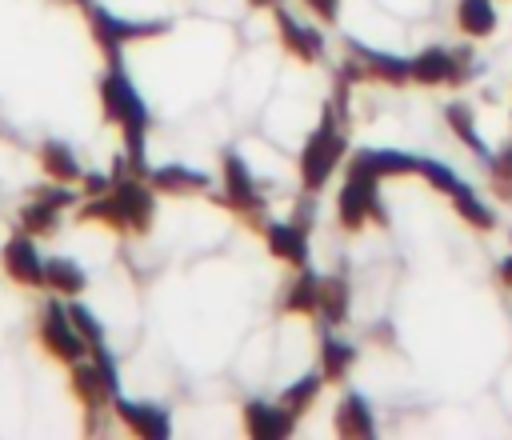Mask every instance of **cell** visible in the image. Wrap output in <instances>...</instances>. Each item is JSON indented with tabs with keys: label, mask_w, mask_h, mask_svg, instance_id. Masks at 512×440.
Masks as SVG:
<instances>
[{
	"label": "cell",
	"mask_w": 512,
	"mask_h": 440,
	"mask_svg": "<svg viewBox=\"0 0 512 440\" xmlns=\"http://www.w3.org/2000/svg\"><path fill=\"white\" fill-rule=\"evenodd\" d=\"M100 104H104V116L120 124L128 160H132V168L140 172V168H144V136H148V108H144L140 92L132 88V80H128L124 72L112 68V72L100 80Z\"/></svg>",
	"instance_id": "obj_1"
},
{
	"label": "cell",
	"mask_w": 512,
	"mask_h": 440,
	"mask_svg": "<svg viewBox=\"0 0 512 440\" xmlns=\"http://www.w3.org/2000/svg\"><path fill=\"white\" fill-rule=\"evenodd\" d=\"M336 212H340V224L352 228V232L364 228L368 220L384 224L388 216H384V204H380V176L352 160L348 164V180H344V188L336 196Z\"/></svg>",
	"instance_id": "obj_2"
},
{
	"label": "cell",
	"mask_w": 512,
	"mask_h": 440,
	"mask_svg": "<svg viewBox=\"0 0 512 440\" xmlns=\"http://www.w3.org/2000/svg\"><path fill=\"white\" fill-rule=\"evenodd\" d=\"M340 156H344V136H340L336 112H332V104H328L320 128L308 136V144H304V152H300V180H304V188H308V192H320V188L328 184V176L336 172Z\"/></svg>",
	"instance_id": "obj_3"
},
{
	"label": "cell",
	"mask_w": 512,
	"mask_h": 440,
	"mask_svg": "<svg viewBox=\"0 0 512 440\" xmlns=\"http://www.w3.org/2000/svg\"><path fill=\"white\" fill-rule=\"evenodd\" d=\"M88 20H92V36L100 40V48H104L108 56H116L128 40H144V36H160V32H168V24H164V20L136 24V20H120V16H112V12H108V8H100V4H92V8H88Z\"/></svg>",
	"instance_id": "obj_4"
},
{
	"label": "cell",
	"mask_w": 512,
	"mask_h": 440,
	"mask_svg": "<svg viewBox=\"0 0 512 440\" xmlns=\"http://www.w3.org/2000/svg\"><path fill=\"white\" fill-rule=\"evenodd\" d=\"M348 52L352 60L344 64V76H356V80H384V84H404L412 80V60L404 56H392V52H376V48H364L356 40H348Z\"/></svg>",
	"instance_id": "obj_5"
},
{
	"label": "cell",
	"mask_w": 512,
	"mask_h": 440,
	"mask_svg": "<svg viewBox=\"0 0 512 440\" xmlns=\"http://www.w3.org/2000/svg\"><path fill=\"white\" fill-rule=\"evenodd\" d=\"M40 340H44V348H48L52 356H60L64 364H76V360H84V352H88V340L76 332L68 308L56 304V300H52V304L44 308V316H40Z\"/></svg>",
	"instance_id": "obj_6"
},
{
	"label": "cell",
	"mask_w": 512,
	"mask_h": 440,
	"mask_svg": "<svg viewBox=\"0 0 512 440\" xmlns=\"http://www.w3.org/2000/svg\"><path fill=\"white\" fill-rule=\"evenodd\" d=\"M108 196L116 200V208H120V216H124L128 228H136V232H148L152 228L156 200H152V192L144 184H136V180H112Z\"/></svg>",
	"instance_id": "obj_7"
},
{
	"label": "cell",
	"mask_w": 512,
	"mask_h": 440,
	"mask_svg": "<svg viewBox=\"0 0 512 440\" xmlns=\"http://www.w3.org/2000/svg\"><path fill=\"white\" fill-rule=\"evenodd\" d=\"M4 272L16 284H28V288L44 284V260H40V252H36V244L28 236H12L4 244Z\"/></svg>",
	"instance_id": "obj_8"
},
{
	"label": "cell",
	"mask_w": 512,
	"mask_h": 440,
	"mask_svg": "<svg viewBox=\"0 0 512 440\" xmlns=\"http://www.w3.org/2000/svg\"><path fill=\"white\" fill-rule=\"evenodd\" d=\"M244 428L248 436L256 440H280L292 432V412L284 404H264V400H252L244 408Z\"/></svg>",
	"instance_id": "obj_9"
},
{
	"label": "cell",
	"mask_w": 512,
	"mask_h": 440,
	"mask_svg": "<svg viewBox=\"0 0 512 440\" xmlns=\"http://www.w3.org/2000/svg\"><path fill=\"white\" fill-rule=\"evenodd\" d=\"M116 412H120V420H124V424H128L136 436H144V440H164V436L172 432L168 412H164V408H156V404L120 400V404H116Z\"/></svg>",
	"instance_id": "obj_10"
},
{
	"label": "cell",
	"mask_w": 512,
	"mask_h": 440,
	"mask_svg": "<svg viewBox=\"0 0 512 440\" xmlns=\"http://www.w3.org/2000/svg\"><path fill=\"white\" fill-rule=\"evenodd\" d=\"M224 188H228V200H232L240 212H260V192H256V184H252L248 164H244L236 152L224 156Z\"/></svg>",
	"instance_id": "obj_11"
},
{
	"label": "cell",
	"mask_w": 512,
	"mask_h": 440,
	"mask_svg": "<svg viewBox=\"0 0 512 440\" xmlns=\"http://www.w3.org/2000/svg\"><path fill=\"white\" fill-rule=\"evenodd\" d=\"M276 24H280V40H284V48H288L292 56H300V60H320L324 36H320L312 24H300V20L288 16V12H280Z\"/></svg>",
	"instance_id": "obj_12"
},
{
	"label": "cell",
	"mask_w": 512,
	"mask_h": 440,
	"mask_svg": "<svg viewBox=\"0 0 512 440\" xmlns=\"http://www.w3.org/2000/svg\"><path fill=\"white\" fill-rule=\"evenodd\" d=\"M356 164H364L368 172H376L384 180V176H420L424 160L412 152H396V148H368L356 156Z\"/></svg>",
	"instance_id": "obj_13"
},
{
	"label": "cell",
	"mask_w": 512,
	"mask_h": 440,
	"mask_svg": "<svg viewBox=\"0 0 512 440\" xmlns=\"http://www.w3.org/2000/svg\"><path fill=\"white\" fill-rule=\"evenodd\" d=\"M72 392H76L92 412L104 408V404H112V396H116V388L104 380V372H100L96 364H84V360L72 364Z\"/></svg>",
	"instance_id": "obj_14"
},
{
	"label": "cell",
	"mask_w": 512,
	"mask_h": 440,
	"mask_svg": "<svg viewBox=\"0 0 512 440\" xmlns=\"http://www.w3.org/2000/svg\"><path fill=\"white\" fill-rule=\"evenodd\" d=\"M336 436H348V440H360V436H372L376 432V420H372V408L364 396H344L340 408H336Z\"/></svg>",
	"instance_id": "obj_15"
},
{
	"label": "cell",
	"mask_w": 512,
	"mask_h": 440,
	"mask_svg": "<svg viewBox=\"0 0 512 440\" xmlns=\"http://www.w3.org/2000/svg\"><path fill=\"white\" fill-rule=\"evenodd\" d=\"M412 80L416 84H444V80H456V56L444 52V48H424L420 56H412Z\"/></svg>",
	"instance_id": "obj_16"
},
{
	"label": "cell",
	"mask_w": 512,
	"mask_h": 440,
	"mask_svg": "<svg viewBox=\"0 0 512 440\" xmlns=\"http://www.w3.org/2000/svg\"><path fill=\"white\" fill-rule=\"evenodd\" d=\"M268 248L288 264H308V236H304L300 224H272L268 228Z\"/></svg>",
	"instance_id": "obj_17"
},
{
	"label": "cell",
	"mask_w": 512,
	"mask_h": 440,
	"mask_svg": "<svg viewBox=\"0 0 512 440\" xmlns=\"http://www.w3.org/2000/svg\"><path fill=\"white\" fill-rule=\"evenodd\" d=\"M348 308H352V288H348V280L344 276H324L320 280V316L328 320V324H344L348 320Z\"/></svg>",
	"instance_id": "obj_18"
},
{
	"label": "cell",
	"mask_w": 512,
	"mask_h": 440,
	"mask_svg": "<svg viewBox=\"0 0 512 440\" xmlns=\"http://www.w3.org/2000/svg\"><path fill=\"white\" fill-rule=\"evenodd\" d=\"M148 184H152L156 192H200L208 180H204L200 172L184 168V164H160V168L148 172Z\"/></svg>",
	"instance_id": "obj_19"
},
{
	"label": "cell",
	"mask_w": 512,
	"mask_h": 440,
	"mask_svg": "<svg viewBox=\"0 0 512 440\" xmlns=\"http://www.w3.org/2000/svg\"><path fill=\"white\" fill-rule=\"evenodd\" d=\"M44 284L56 288V292H64V296H76V292L88 284V276H84V268H80L76 260H68V256H48V260H44Z\"/></svg>",
	"instance_id": "obj_20"
},
{
	"label": "cell",
	"mask_w": 512,
	"mask_h": 440,
	"mask_svg": "<svg viewBox=\"0 0 512 440\" xmlns=\"http://www.w3.org/2000/svg\"><path fill=\"white\" fill-rule=\"evenodd\" d=\"M40 164H44V172H48L56 184H76V180H80V164H76L72 148L60 144V140H48V144L40 148Z\"/></svg>",
	"instance_id": "obj_21"
},
{
	"label": "cell",
	"mask_w": 512,
	"mask_h": 440,
	"mask_svg": "<svg viewBox=\"0 0 512 440\" xmlns=\"http://www.w3.org/2000/svg\"><path fill=\"white\" fill-rule=\"evenodd\" d=\"M352 360H356V348L336 340L332 332H324V340H320V372H324V380H344Z\"/></svg>",
	"instance_id": "obj_22"
},
{
	"label": "cell",
	"mask_w": 512,
	"mask_h": 440,
	"mask_svg": "<svg viewBox=\"0 0 512 440\" xmlns=\"http://www.w3.org/2000/svg\"><path fill=\"white\" fill-rule=\"evenodd\" d=\"M456 24L468 32V36H488L496 28V8L492 0H460L456 4Z\"/></svg>",
	"instance_id": "obj_23"
},
{
	"label": "cell",
	"mask_w": 512,
	"mask_h": 440,
	"mask_svg": "<svg viewBox=\"0 0 512 440\" xmlns=\"http://www.w3.org/2000/svg\"><path fill=\"white\" fill-rule=\"evenodd\" d=\"M284 308H288V312H316V308H320V276L304 268V272L288 284Z\"/></svg>",
	"instance_id": "obj_24"
},
{
	"label": "cell",
	"mask_w": 512,
	"mask_h": 440,
	"mask_svg": "<svg viewBox=\"0 0 512 440\" xmlns=\"http://www.w3.org/2000/svg\"><path fill=\"white\" fill-rule=\"evenodd\" d=\"M444 116H448V128H452V132H456V136H460L476 156H488V144L480 140V132H476V120H472V108H468V104H448V112H444Z\"/></svg>",
	"instance_id": "obj_25"
},
{
	"label": "cell",
	"mask_w": 512,
	"mask_h": 440,
	"mask_svg": "<svg viewBox=\"0 0 512 440\" xmlns=\"http://www.w3.org/2000/svg\"><path fill=\"white\" fill-rule=\"evenodd\" d=\"M20 224H24L32 236H48V232H56V224H60V208L36 196V200L20 212Z\"/></svg>",
	"instance_id": "obj_26"
},
{
	"label": "cell",
	"mask_w": 512,
	"mask_h": 440,
	"mask_svg": "<svg viewBox=\"0 0 512 440\" xmlns=\"http://www.w3.org/2000/svg\"><path fill=\"white\" fill-rule=\"evenodd\" d=\"M320 384H324V372H320V376H300L296 384H288V388H284L280 404H284L292 416H300V412L320 396Z\"/></svg>",
	"instance_id": "obj_27"
},
{
	"label": "cell",
	"mask_w": 512,
	"mask_h": 440,
	"mask_svg": "<svg viewBox=\"0 0 512 440\" xmlns=\"http://www.w3.org/2000/svg\"><path fill=\"white\" fill-rule=\"evenodd\" d=\"M452 200H456V212L468 220V224H476V228H492L496 224V216H492V208L484 204V200H476V192L464 184L460 192H452Z\"/></svg>",
	"instance_id": "obj_28"
},
{
	"label": "cell",
	"mask_w": 512,
	"mask_h": 440,
	"mask_svg": "<svg viewBox=\"0 0 512 440\" xmlns=\"http://www.w3.org/2000/svg\"><path fill=\"white\" fill-rule=\"evenodd\" d=\"M68 316H72L76 332L88 340V348H92V344H104V324L92 316V308H84V304H68Z\"/></svg>",
	"instance_id": "obj_29"
},
{
	"label": "cell",
	"mask_w": 512,
	"mask_h": 440,
	"mask_svg": "<svg viewBox=\"0 0 512 440\" xmlns=\"http://www.w3.org/2000/svg\"><path fill=\"white\" fill-rule=\"evenodd\" d=\"M420 176H424V180H432V184H436L440 192H448V196L464 188V184H460V176H456L452 168H444L440 160H424V164H420Z\"/></svg>",
	"instance_id": "obj_30"
},
{
	"label": "cell",
	"mask_w": 512,
	"mask_h": 440,
	"mask_svg": "<svg viewBox=\"0 0 512 440\" xmlns=\"http://www.w3.org/2000/svg\"><path fill=\"white\" fill-rule=\"evenodd\" d=\"M492 188H496V196L512 200V144L504 152H496V160H492Z\"/></svg>",
	"instance_id": "obj_31"
},
{
	"label": "cell",
	"mask_w": 512,
	"mask_h": 440,
	"mask_svg": "<svg viewBox=\"0 0 512 440\" xmlns=\"http://www.w3.org/2000/svg\"><path fill=\"white\" fill-rule=\"evenodd\" d=\"M320 20H336V12H340V0H304Z\"/></svg>",
	"instance_id": "obj_32"
},
{
	"label": "cell",
	"mask_w": 512,
	"mask_h": 440,
	"mask_svg": "<svg viewBox=\"0 0 512 440\" xmlns=\"http://www.w3.org/2000/svg\"><path fill=\"white\" fill-rule=\"evenodd\" d=\"M80 184H84V192H88V196H104V192L112 188L104 176H80Z\"/></svg>",
	"instance_id": "obj_33"
},
{
	"label": "cell",
	"mask_w": 512,
	"mask_h": 440,
	"mask_svg": "<svg viewBox=\"0 0 512 440\" xmlns=\"http://www.w3.org/2000/svg\"><path fill=\"white\" fill-rule=\"evenodd\" d=\"M500 280H504V284H508V288H512V256H508V260H504V264H500Z\"/></svg>",
	"instance_id": "obj_34"
},
{
	"label": "cell",
	"mask_w": 512,
	"mask_h": 440,
	"mask_svg": "<svg viewBox=\"0 0 512 440\" xmlns=\"http://www.w3.org/2000/svg\"><path fill=\"white\" fill-rule=\"evenodd\" d=\"M252 4H260V8H272V4H280V0H252Z\"/></svg>",
	"instance_id": "obj_35"
},
{
	"label": "cell",
	"mask_w": 512,
	"mask_h": 440,
	"mask_svg": "<svg viewBox=\"0 0 512 440\" xmlns=\"http://www.w3.org/2000/svg\"><path fill=\"white\" fill-rule=\"evenodd\" d=\"M68 4H88V0H68Z\"/></svg>",
	"instance_id": "obj_36"
}]
</instances>
